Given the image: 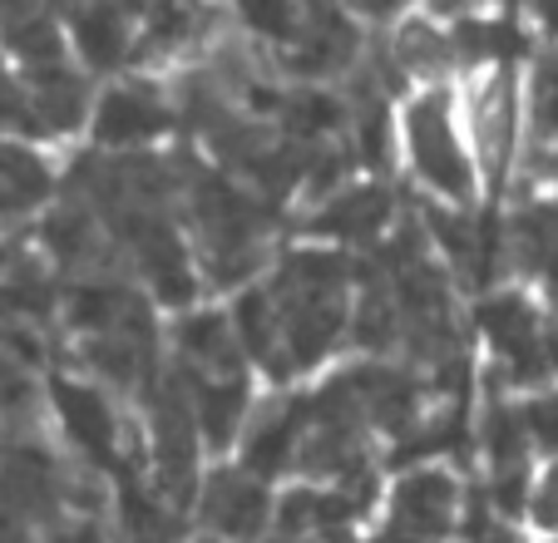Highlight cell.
<instances>
[{"label": "cell", "mask_w": 558, "mask_h": 543, "mask_svg": "<svg viewBox=\"0 0 558 543\" xmlns=\"http://www.w3.org/2000/svg\"><path fill=\"white\" fill-rule=\"evenodd\" d=\"M405 0H361V11H371V15H390V11H401Z\"/></svg>", "instance_id": "17"}, {"label": "cell", "mask_w": 558, "mask_h": 543, "mask_svg": "<svg viewBox=\"0 0 558 543\" xmlns=\"http://www.w3.org/2000/svg\"><path fill=\"white\" fill-rule=\"evenodd\" d=\"M440 55H445V40H435V35L421 31V25H411V31L401 35V60L415 64V70H435Z\"/></svg>", "instance_id": "13"}, {"label": "cell", "mask_w": 558, "mask_h": 543, "mask_svg": "<svg viewBox=\"0 0 558 543\" xmlns=\"http://www.w3.org/2000/svg\"><path fill=\"white\" fill-rule=\"evenodd\" d=\"M74 50L85 55L95 70H114L129 55V21L114 0H95L85 11H74Z\"/></svg>", "instance_id": "8"}, {"label": "cell", "mask_w": 558, "mask_h": 543, "mask_svg": "<svg viewBox=\"0 0 558 543\" xmlns=\"http://www.w3.org/2000/svg\"><path fill=\"white\" fill-rule=\"evenodd\" d=\"M524 410V425H529V439H534V455L538 460H554L558 455V390H529L519 400Z\"/></svg>", "instance_id": "10"}, {"label": "cell", "mask_w": 558, "mask_h": 543, "mask_svg": "<svg viewBox=\"0 0 558 543\" xmlns=\"http://www.w3.org/2000/svg\"><path fill=\"white\" fill-rule=\"evenodd\" d=\"M169 124H173L169 109L158 105L148 89H138V84H119V89H109L95 109V138L105 148H119V154H129V148H148L154 138L169 134Z\"/></svg>", "instance_id": "5"}, {"label": "cell", "mask_w": 558, "mask_h": 543, "mask_svg": "<svg viewBox=\"0 0 558 543\" xmlns=\"http://www.w3.org/2000/svg\"><path fill=\"white\" fill-rule=\"evenodd\" d=\"M54 178L45 158L25 144H0V218H31L50 198Z\"/></svg>", "instance_id": "7"}, {"label": "cell", "mask_w": 558, "mask_h": 543, "mask_svg": "<svg viewBox=\"0 0 558 543\" xmlns=\"http://www.w3.org/2000/svg\"><path fill=\"white\" fill-rule=\"evenodd\" d=\"M243 11L253 25H263V31L282 35L287 31V0H243Z\"/></svg>", "instance_id": "14"}, {"label": "cell", "mask_w": 558, "mask_h": 543, "mask_svg": "<svg viewBox=\"0 0 558 543\" xmlns=\"http://www.w3.org/2000/svg\"><path fill=\"white\" fill-rule=\"evenodd\" d=\"M529 543H558V539H529Z\"/></svg>", "instance_id": "20"}, {"label": "cell", "mask_w": 558, "mask_h": 543, "mask_svg": "<svg viewBox=\"0 0 558 543\" xmlns=\"http://www.w3.org/2000/svg\"><path fill=\"white\" fill-rule=\"evenodd\" d=\"M31 5H35V0H0V25H5V31H15L21 21H31Z\"/></svg>", "instance_id": "16"}, {"label": "cell", "mask_w": 558, "mask_h": 543, "mask_svg": "<svg viewBox=\"0 0 558 543\" xmlns=\"http://www.w3.org/2000/svg\"><path fill=\"white\" fill-rule=\"evenodd\" d=\"M470 494H474V484L450 460H415L405 470H390L376 523H380V533H401V539L460 543Z\"/></svg>", "instance_id": "1"}, {"label": "cell", "mask_w": 558, "mask_h": 543, "mask_svg": "<svg viewBox=\"0 0 558 543\" xmlns=\"http://www.w3.org/2000/svg\"><path fill=\"white\" fill-rule=\"evenodd\" d=\"M54 420L74 460L99 470L124 464V415L114 406V390H105L99 381H54Z\"/></svg>", "instance_id": "4"}, {"label": "cell", "mask_w": 558, "mask_h": 543, "mask_svg": "<svg viewBox=\"0 0 558 543\" xmlns=\"http://www.w3.org/2000/svg\"><path fill=\"white\" fill-rule=\"evenodd\" d=\"M534 114H538V129H544V138H554V144H558V55L544 64V70H538Z\"/></svg>", "instance_id": "12"}, {"label": "cell", "mask_w": 558, "mask_h": 543, "mask_svg": "<svg viewBox=\"0 0 558 543\" xmlns=\"http://www.w3.org/2000/svg\"><path fill=\"white\" fill-rule=\"evenodd\" d=\"M524 533L529 539H558V455L534 464L524 504Z\"/></svg>", "instance_id": "9"}, {"label": "cell", "mask_w": 558, "mask_h": 543, "mask_svg": "<svg viewBox=\"0 0 558 543\" xmlns=\"http://www.w3.org/2000/svg\"><path fill=\"white\" fill-rule=\"evenodd\" d=\"M405 154L411 168L425 189L435 193V203H450V208H474L480 198V158L464 148L460 129H454V109L445 95H421L405 109Z\"/></svg>", "instance_id": "2"}, {"label": "cell", "mask_w": 558, "mask_h": 543, "mask_svg": "<svg viewBox=\"0 0 558 543\" xmlns=\"http://www.w3.org/2000/svg\"><path fill=\"white\" fill-rule=\"evenodd\" d=\"M21 114H25V89H21V84H11L5 74H0V129L15 124Z\"/></svg>", "instance_id": "15"}, {"label": "cell", "mask_w": 558, "mask_h": 543, "mask_svg": "<svg viewBox=\"0 0 558 543\" xmlns=\"http://www.w3.org/2000/svg\"><path fill=\"white\" fill-rule=\"evenodd\" d=\"M198 21H203L198 0H154V11H148V35L163 45H179L198 31Z\"/></svg>", "instance_id": "11"}, {"label": "cell", "mask_w": 558, "mask_h": 543, "mask_svg": "<svg viewBox=\"0 0 558 543\" xmlns=\"http://www.w3.org/2000/svg\"><path fill=\"white\" fill-rule=\"evenodd\" d=\"M376 543H445V539H401V533H376Z\"/></svg>", "instance_id": "18"}, {"label": "cell", "mask_w": 558, "mask_h": 543, "mask_svg": "<svg viewBox=\"0 0 558 543\" xmlns=\"http://www.w3.org/2000/svg\"><path fill=\"white\" fill-rule=\"evenodd\" d=\"M277 514V484L257 480L238 460H218L203 474L198 504H193V523L198 533L218 543H263L272 533Z\"/></svg>", "instance_id": "3"}, {"label": "cell", "mask_w": 558, "mask_h": 543, "mask_svg": "<svg viewBox=\"0 0 558 543\" xmlns=\"http://www.w3.org/2000/svg\"><path fill=\"white\" fill-rule=\"evenodd\" d=\"M390 218H396V203H390L386 189L376 183H347L341 193H331L322 208H316L312 228L327 232V238H341V242H380L390 238Z\"/></svg>", "instance_id": "6"}, {"label": "cell", "mask_w": 558, "mask_h": 543, "mask_svg": "<svg viewBox=\"0 0 558 543\" xmlns=\"http://www.w3.org/2000/svg\"><path fill=\"white\" fill-rule=\"evenodd\" d=\"M538 5H544V21L558 31V0H538Z\"/></svg>", "instance_id": "19"}]
</instances>
